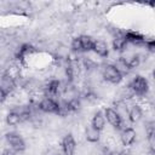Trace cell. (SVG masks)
I'll use <instances>...</instances> for the list:
<instances>
[{
  "label": "cell",
  "instance_id": "obj_1",
  "mask_svg": "<svg viewBox=\"0 0 155 155\" xmlns=\"http://www.w3.org/2000/svg\"><path fill=\"white\" fill-rule=\"evenodd\" d=\"M130 88L132 90V92L134 93V96L137 97H145L149 92V82L148 79L140 75L134 76L131 82L128 84Z\"/></svg>",
  "mask_w": 155,
  "mask_h": 155
},
{
  "label": "cell",
  "instance_id": "obj_2",
  "mask_svg": "<svg viewBox=\"0 0 155 155\" xmlns=\"http://www.w3.org/2000/svg\"><path fill=\"white\" fill-rule=\"evenodd\" d=\"M6 138V143L10 145L11 150L15 153H22L25 150V142L23 139V137L17 133V132H8L5 136Z\"/></svg>",
  "mask_w": 155,
  "mask_h": 155
},
{
  "label": "cell",
  "instance_id": "obj_3",
  "mask_svg": "<svg viewBox=\"0 0 155 155\" xmlns=\"http://www.w3.org/2000/svg\"><path fill=\"white\" fill-rule=\"evenodd\" d=\"M101 76L103 78L104 81H107L111 85H116L122 80V75L117 71V69L113 64H105L102 68Z\"/></svg>",
  "mask_w": 155,
  "mask_h": 155
},
{
  "label": "cell",
  "instance_id": "obj_4",
  "mask_svg": "<svg viewBox=\"0 0 155 155\" xmlns=\"http://www.w3.org/2000/svg\"><path fill=\"white\" fill-rule=\"evenodd\" d=\"M103 114H104L105 121H107L113 128H115V130H120V128L122 127L124 121H122V119L120 117V115L117 114V111H116L114 108H111V107L105 108Z\"/></svg>",
  "mask_w": 155,
  "mask_h": 155
},
{
  "label": "cell",
  "instance_id": "obj_5",
  "mask_svg": "<svg viewBox=\"0 0 155 155\" xmlns=\"http://www.w3.org/2000/svg\"><path fill=\"white\" fill-rule=\"evenodd\" d=\"M76 148H78V144L74 136L71 133H67L61 142V150L63 155H75Z\"/></svg>",
  "mask_w": 155,
  "mask_h": 155
},
{
  "label": "cell",
  "instance_id": "obj_6",
  "mask_svg": "<svg viewBox=\"0 0 155 155\" xmlns=\"http://www.w3.org/2000/svg\"><path fill=\"white\" fill-rule=\"evenodd\" d=\"M38 108L40 111L46 113V114H57L58 113V108H59V103L56 99L48 98V97H44L39 104Z\"/></svg>",
  "mask_w": 155,
  "mask_h": 155
},
{
  "label": "cell",
  "instance_id": "obj_7",
  "mask_svg": "<svg viewBox=\"0 0 155 155\" xmlns=\"http://www.w3.org/2000/svg\"><path fill=\"white\" fill-rule=\"evenodd\" d=\"M137 140V132L134 128L132 127H125L122 128L121 133H120V142L124 147H131L136 143Z\"/></svg>",
  "mask_w": 155,
  "mask_h": 155
},
{
  "label": "cell",
  "instance_id": "obj_8",
  "mask_svg": "<svg viewBox=\"0 0 155 155\" xmlns=\"http://www.w3.org/2000/svg\"><path fill=\"white\" fill-rule=\"evenodd\" d=\"M92 51H93L97 56L104 58V57H108V54H109V46H108V44H107L104 40L97 39V40H94Z\"/></svg>",
  "mask_w": 155,
  "mask_h": 155
},
{
  "label": "cell",
  "instance_id": "obj_9",
  "mask_svg": "<svg viewBox=\"0 0 155 155\" xmlns=\"http://www.w3.org/2000/svg\"><path fill=\"white\" fill-rule=\"evenodd\" d=\"M85 139L88 143H98L101 140V131L96 130L91 125H87L85 128Z\"/></svg>",
  "mask_w": 155,
  "mask_h": 155
},
{
  "label": "cell",
  "instance_id": "obj_10",
  "mask_svg": "<svg viewBox=\"0 0 155 155\" xmlns=\"http://www.w3.org/2000/svg\"><path fill=\"white\" fill-rule=\"evenodd\" d=\"M91 126L94 127L96 130L101 131V132L105 128V117H104V114L102 111H97L93 114L92 120H91Z\"/></svg>",
  "mask_w": 155,
  "mask_h": 155
},
{
  "label": "cell",
  "instance_id": "obj_11",
  "mask_svg": "<svg viewBox=\"0 0 155 155\" xmlns=\"http://www.w3.org/2000/svg\"><path fill=\"white\" fill-rule=\"evenodd\" d=\"M127 117L128 120L132 122V124H136L138 122L142 117H143V113H142V109L138 104H133L130 109H128V113H127Z\"/></svg>",
  "mask_w": 155,
  "mask_h": 155
},
{
  "label": "cell",
  "instance_id": "obj_12",
  "mask_svg": "<svg viewBox=\"0 0 155 155\" xmlns=\"http://www.w3.org/2000/svg\"><path fill=\"white\" fill-rule=\"evenodd\" d=\"M127 46V41L125 38V34L122 33H116V35L113 39V48L115 51H124Z\"/></svg>",
  "mask_w": 155,
  "mask_h": 155
},
{
  "label": "cell",
  "instance_id": "obj_13",
  "mask_svg": "<svg viewBox=\"0 0 155 155\" xmlns=\"http://www.w3.org/2000/svg\"><path fill=\"white\" fill-rule=\"evenodd\" d=\"M80 40V45H81V50L82 52H90L93 48V44H94V39H92L90 35H80L79 36Z\"/></svg>",
  "mask_w": 155,
  "mask_h": 155
},
{
  "label": "cell",
  "instance_id": "obj_14",
  "mask_svg": "<svg viewBox=\"0 0 155 155\" xmlns=\"http://www.w3.org/2000/svg\"><path fill=\"white\" fill-rule=\"evenodd\" d=\"M116 69H117V71L124 76V75H126V74H128L130 71H131V69L128 68V65H127V63H126V61L122 58V57H119L116 61H115V63L113 64Z\"/></svg>",
  "mask_w": 155,
  "mask_h": 155
},
{
  "label": "cell",
  "instance_id": "obj_15",
  "mask_svg": "<svg viewBox=\"0 0 155 155\" xmlns=\"http://www.w3.org/2000/svg\"><path fill=\"white\" fill-rule=\"evenodd\" d=\"M5 121H6V124L8 126H17V125H19L22 122L21 121V116L16 110H11L10 113H7Z\"/></svg>",
  "mask_w": 155,
  "mask_h": 155
},
{
  "label": "cell",
  "instance_id": "obj_16",
  "mask_svg": "<svg viewBox=\"0 0 155 155\" xmlns=\"http://www.w3.org/2000/svg\"><path fill=\"white\" fill-rule=\"evenodd\" d=\"M119 96H120V98H121L120 101H122V102H125V101H127V99H132L133 97H136L128 85H126V86H124V87L120 88Z\"/></svg>",
  "mask_w": 155,
  "mask_h": 155
},
{
  "label": "cell",
  "instance_id": "obj_17",
  "mask_svg": "<svg viewBox=\"0 0 155 155\" xmlns=\"http://www.w3.org/2000/svg\"><path fill=\"white\" fill-rule=\"evenodd\" d=\"M67 104H68V108H69L70 113H78L82 107L81 99L79 97H75V98H73L70 101H67Z\"/></svg>",
  "mask_w": 155,
  "mask_h": 155
},
{
  "label": "cell",
  "instance_id": "obj_18",
  "mask_svg": "<svg viewBox=\"0 0 155 155\" xmlns=\"http://www.w3.org/2000/svg\"><path fill=\"white\" fill-rule=\"evenodd\" d=\"M70 47H71V50H73L74 52H76V53L82 52V50H81V45H80V40H79V36H76V38H74V39L71 40V45H70Z\"/></svg>",
  "mask_w": 155,
  "mask_h": 155
},
{
  "label": "cell",
  "instance_id": "obj_19",
  "mask_svg": "<svg viewBox=\"0 0 155 155\" xmlns=\"http://www.w3.org/2000/svg\"><path fill=\"white\" fill-rule=\"evenodd\" d=\"M44 155H63V153H62V150H61L59 148H57V147H48V148L45 150Z\"/></svg>",
  "mask_w": 155,
  "mask_h": 155
},
{
  "label": "cell",
  "instance_id": "obj_20",
  "mask_svg": "<svg viewBox=\"0 0 155 155\" xmlns=\"http://www.w3.org/2000/svg\"><path fill=\"white\" fill-rule=\"evenodd\" d=\"M7 97H8V93L0 86V104L1 103H4L6 99H7Z\"/></svg>",
  "mask_w": 155,
  "mask_h": 155
},
{
  "label": "cell",
  "instance_id": "obj_21",
  "mask_svg": "<svg viewBox=\"0 0 155 155\" xmlns=\"http://www.w3.org/2000/svg\"><path fill=\"white\" fill-rule=\"evenodd\" d=\"M116 155H132V153L130 151V150H120V151H117L116 153Z\"/></svg>",
  "mask_w": 155,
  "mask_h": 155
},
{
  "label": "cell",
  "instance_id": "obj_22",
  "mask_svg": "<svg viewBox=\"0 0 155 155\" xmlns=\"http://www.w3.org/2000/svg\"><path fill=\"white\" fill-rule=\"evenodd\" d=\"M0 155H15V151H12L10 149H5Z\"/></svg>",
  "mask_w": 155,
  "mask_h": 155
},
{
  "label": "cell",
  "instance_id": "obj_23",
  "mask_svg": "<svg viewBox=\"0 0 155 155\" xmlns=\"http://www.w3.org/2000/svg\"><path fill=\"white\" fill-rule=\"evenodd\" d=\"M104 155H107V154H104Z\"/></svg>",
  "mask_w": 155,
  "mask_h": 155
}]
</instances>
